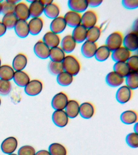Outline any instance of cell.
Segmentation results:
<instances>
[{
    "label": "cell",
    "mask_w": 138,
    "mask_h": 155,
    "mask_svg": "<svg viewBox=\"0 0 138 155\" xmlns=\"http://www.w3.org/2000/svg\"><path fill=\"white\" fill-rule=\"evenodd\" d=\"M62 63L64 71L72 75V76H77L80 71V63L76 57L72 54L66 55Z\"/></svg>",
    "instance_id": "1"
},
{
    "label": "cell",
    "mask_w": 138,
    "mask_h": 155,
    "mask_svg": "<svg viewBox=\"0 0 138 155\" xmlns=\"http://www.w3.org/2000/svg\"><path fill=\"white\" fill-rule=\"evenodd\" d=\"M123 38L122 33L119 31H114L108 36L105 45L113 51L123 46Z\"/></svg>",
    "instance_id": "2"
},
{
    "label": "cell",
    "mask_w": 138,
    "mask_h": 155,
    "mask_svg": "<svg viewBox=\"0 0 138 155\" xmlns=\"http://www.w3.org/2000/svg\"><path fill=\"white\" fill-rule=\"evenodd\" d=\"M123 46L131 52L136 51L138 48V32L131 31L123 36Z\"/></svg>",
    "instance_id": "3"
},
{
    "label": "cell",
    "mask_w": 138,
    "mask_h": 155,
    "mask_svg": "<svg viewBox=\"0 0 138 155\" xmlns=\"http://www.w3.org/2000/svg\"><path fill=\"white\" fill-rule=\"evenodd\" d=\"M98 18L96 12L92 10H87L82 15L81 24L87 29L96 25Z\"/></svg>",
    "instance_id": "4"
},
{
    "label": "cell",
    "mask_w": 138,
    "mask_h": 155,
    "mask_svg": "<svg viewBox=\"0 0 138 155\" xmlns=\"http://www.w3.org/2000/svg\"><path fill=\"white\" fill-rule=\"evenodd\" d=\"M69 101L68 96L65 92L57 93L52 99V107L55 110H64Z\"/></svg>",
    "instance_id": "5"
},
{
    "label": "cell",
    "mask_w": 138,
    "mask_h": 155,
    "mask_svg": "<svg viewBox=\"0 0 138 155\" xmlns=\"http://www.w3.org/2000/svg\"><path fill=\"white\" fill-rule=\"evenodd\" d=\"M133 91L126 85L121 86L116 92V100L121 104L128 103L131 99Z\"/></svg>",
    "instance_id": "6"
},
{
    "label": "cell",
    "mask_w": 138,
    "mask_h": 155,
    "mask_svg": "<svg viewBox=\"0 0 138 155\" xmlns=\"http://www.w3.org/2000/svg\"><path fill=\"white\" fill-rule=\"evenodd\" d=\"M43 89V84L37 79L31 80L25 87V91L27 95L35 96L38 95Z\"/></svg>",
    "instance_id": "7"
},
{
    "label": "cell",
    "mask_w": 138,
    "mask_h": 155,
    "mask_svg": "<svg viewBox=\"0 0 138 155\" xmlns=\"http://www.w3.org/2000/svg\"><path fill=\"white\" fill-rule=\"evenodd\" d=\"M52 120L56 125L60 128H63L68 124L69 118L65 110H57L53 112Z\"/></svg>",
    "instance_id": "8"
},
{
    "label": "cell",
    "mask_w": 138,
    "mask_h": 155,
    "mask_svg": "<svg viewBox=\"0 0 138 155\" xmlns=\"http://www.w3.org/2000/svg\"><path fill=\"white\" fill-rule=\"evenodd\" d=\"M30 2L29 6L31 18H38L44 13L45 5L42 0L28 1Z\"/></svg>",
    "instance_id": "9"
},
{
    "label": "cell",
    "mask_w": 138,
    "mask_h": 155,
    "mask_svg": "<svg viewBox=\"0 0 138 155\" xmlns=\"http://www.w3.org/2000/svg\"><path fill=\"white\" fill-rule=\"evenodd\" d=\"M34 52L40 59H45L49 58L50 48L48 47L42 40H39L35 44Z\"/></svg>",
    "instance_id": "10"
},
{
    "label": "cell",
    "mask_w": 138,
    "mask_h": 155,
    "mask_svg": "<svg viewBox=\"0 0 138 155\" xmlns=\"http://www.w3.org/2000/svg\"><path fill=\"white\" fill-rule=\"evenodd\" d=\"M67 26L74 28L81 25L82 15L80 13L69 10L66 12L64 16Z\"/></svg>",
    "instance_id": "11"
},
{
    "label": "cell",
    "mask_w": 138,
    "mask_h": 155,
    "mask_svg": "<svg viewBox=\"0 0 138 155\" xmlns=\"http://www.w3.org/2000/svg\"><path fill=\"white\" fill-rule=\"evenodd\" d=\"M131 55V52L122 46L113 51L111 57L115 62H126Z\"/></svg>",
    "instance_id": "12"
},
{
    "label": "cell",
    "mask_w": 138,
    "mask_h": 155,
    "mask_svg": "<svg viewBox=\"0 0 138 155\" xmlns=\"http://www.w3.org/2000/svg\"><path fill=\"white\" fill-rule=\"evenodd\" d=\"M14 13L19 20L27 21L31 17L29 6L21 1L15 5Z\"/></svg>",
    "instance_id": "13"
},
{
    "label": "cell",
    "mask_w": 138,
    "mask_h": 155,
    "mask_svg": "<svg viewBox=\"0 0 138 155\" xmlns=\"http://www.w3.org/2000/svg\"><path fill=\"white\" fill-rule=\"evenodd\" d=\"M18 146V141L14 137H9L6 138L1 144V149L5 154L13 153L16 150Z\"/></svg>",
    "instance_id": "14"
},
{
    "label": "cell",
    "mask_w": 138,
    "mask_h": 155,
    "mask_svg": "<svg viewBox=\"0 0 138 155\" xmlns=\"http://www.w3.org/2000/svg\"><path fill=\"white\" fill-rule=\"evenodd\" d=\"M67 26L63 16L60 15L52 20L50 24V31L59 35L63 32Z\"/></svg>",
    "instance_id": "15"
},
{
    "label": "cell",
    "mask_w": 138,
    "mask_h": 155,
    "mask_svg": "<svg viewBox=\"0 0 138 155\" xmlns=\"http://www.w3.org/2000/svg\"><path fill=\"white\" fill-rule=\"evenodd\" d=\"M77 42L71 35H65L61 39L60 46L65 53L70 54L74 51L77 46Z\"/></svg>",
    "instance_id": "16"
},
{
    "label": "cell",
    "mask_w": 138,
    "mask_h": 155,
    "mask_svg": "<svg viewBox=\"0 0 138 155\" xmlns=\"http://www.w3.org/2000/svg\"><path fill=\"white\" fill-rule=\"evenodd\" d=\"M67 5L70 10L80 14L84 13L89 7L88 0H69Z\"/></svg>",
    "instance_id": "17"
},
{
    "label": "cell",
    "mask_w": 138,
    "mask_h": 155,
    "mask_svg": "<svg viewBox=\"0 0 138 155\" xmlns=\"http://www.w3.org/2000/svg\"><path fill=\"white\" fill-rule=\"evenodd\" d=\"M96 42L86 41L83 42L81 47V53L85 58H92L94 57L98 48Z\"/></svg>",
    "instance_id": "18"
},
{
    "label": "cell",
    "mask_w": 138,
    "mask_h": 155,
    "mask_svg": "<svg viewBox=\"0 0 138 155\" xmlns=\"http://www.w3.org/2000/svg\"><path fill=\"white\" fill-rule=\"evenodd\" d=\"M42 40L50 48L59 47L61 42V38L59 35L51 31H47L45 34Z\"/></svg>",
    "instance_id": "19"
},
{
    "label": "cell",
    "mask_w": 138,
    "mask_h": 155,
    "mask_svg": "<svg viewBox=\"0 0 138 155\" xmlns=\"http://www.w3.org/2000/svg\"><path fill=\"white\" fill-rule=\"evenodd\" d=\"M30 34L36 36L40 33L44 25V22L40 17L32 18L28 22Z\"/></svg>",
    "instance_id": "20"
},
{
    "label": "cell",
    "mask_w": 138,
    "mask_h": 155,
    "mask_svg": "<svg viewBox=\"0 0 138 155\" xmlns=\"http://www.w3.org/2000/svg\"><path fill=\"white\" fill-rule=\"evenodd\" d=\"M95 107L92 103L85 102L80 105L79 114L82 118L89 119L94 116Z\"/></svg>",
    "instance_id": "21"
},
{
    "label": "cell",
    "mask_w": 138,
    "mask_h": 155,
    "mask_svg": "<svg viewBox=\"0 0 138 155\" xmlns=\"http://www.w3.org/2000/svg\"><path fill=\"white\" fill-rule=\"evenodd\" d=\"M105 81L107 85L112 87H121L125 81V78L114 71H110L106 75Z\"/></svg>",
    "instance_id": "22"
},
{
    "label": "cell",
    "mask_w": 138,
    "mask_h": 155,
    "mask_svg": "<svg viewBox=\"0 0 138 155\" xmlns=\"http://www.w3.org/2000/svg\"><path fill=\"white\" fill-rule=\"evenodd\" d=\"M80 104L74 99L69 100L65 107V112L69 118H75L79 115Z\"/></svg>",
    "instance_id": "23"
},
{
    "label": "cell",
    "mask_w": 138,
    "mask_h": 155,
    "mask_svg": "<svg viewBox=\"0 0 138 155\" xmlns=\"http://www.w3.org/2000/svg\"><path fill=\"white\" fill-rule=\"evenodd\" d=\"M88 29L82 24L74 28L71 36L77 43H83L87 40Z\"/></svg>",
    "instance_id": "24"
},
{
    "label": "cell",
    "mask_w": 138,
    "mask_h": 155,
    "mask_svg": "<svg viewBox=\"0 0 138 155\" xmlns=\"http://www.w3.org/2000/svg\"><path fill=\"white\" fill-rule=\"evenodd\" d=\"M28 64V58L22 53L16 54L13 59L12 67L15 71H22L26 68Z\"/></svg>",
    "instance_id": "25"
},
{
    "label": "cell",
    "mask_w": 138,
    "mask_h": 155,
    "mask_svg": "<svg viewBox=\"0 0 138 155\" xmlns=\"http://www.w3.org/2000/svg\"><path fill=\"white\" fill-rule=\"evenodd\" d=\"M16 35L21 38H25L29 35L28 22L27 21L19 20L14 28Z\"/></svg>",
    "instance_id": "26"
},
{
    "label": "cell",
    "mask_w": 138,
    "mask_h": 155,
    "mask_svg": "<svg viewBox=\"0 0 138 155\" xmlns=\"http://www.w3.org/2000/svg\"><path fill=\"white\" fill-rule=\"evenodd\" d=\"M120 120L122 123L126 124H132L138 122L137 113L133 110H127L122 113Z\"/></svg>",
    "instance_id": "27"
},
{
    "label": "cell",
    "mask_w": 138,
    "mask_h": 155,
    "mask_svg": "<svg viewBox=\"0 0 138 155\" xmlns=\"http://www.w3.org/2000/svg\"><path fill=\"white\" fill-rule=\"evenodd\" d=\"M13 80L15 84L21 87H25L31 81L28 74L24 71H15Z\"/></svg>",
    "instance_id": "28"
},
{
    "label": "cell",
    "mask_w": 138,
    "mask_h": 155,
    "mask_svg": "<svg viewBox=\"0 0 138 155\" xmlns=\"http://www.w3.org/2000/svg\"><path fill=\"white\" fill-rule=\"evenodd\" d=\"M111 52L106 45H102L98 47L94 57L98 61H105L111 56Z\"/></svg>",
    "instance_id": "29"
},
{
    "label": "cell",
    "mask_w": 138,
    "mask_h": 155,
    "mask_svg": "<svg viewBox=\"0 0 138 155\" xmlns=\"http://www.w3.org/2000/svg\"><path fill=\"white\" fill-rule=\"evenodd\" d=\"M66 56V53L59 46L50 48L49 58L51 61L62 62Z\"/></svg>",
    "instance_id": "30"
},
{
    "label": "cell",
    "mask_w": 138,
    "mask_h": 155,
    "mask_svg": "<svg viewBox=\"0 0 138 155\" xmlns=\"http://www.w3.org/2000/svg\"><path fill=\"white\" fill-rule=\"evenodd\" d=\"M47 18L52 19L60 16V9L59 6L54 2L45 6L44 13Z\"/></svg>",
    "instance_id": "31"
},
{
    "label": "cell",
    "mask_w": 138,
    "mask_h": 155,
    "mask_svg": "<svg viewBox=\"0 0 138 155\" xmlns=\"http://www.w3.org/2000/svg\"><path fill=\"white\" fill-rule=\"evenodd\" d=\"M15 72L12 66L8 64L2 65L0 67V79L11 81L13 79Z\"/></svg>",
    "instance_id": "32"
},
{
    "label": "cell",
    "mask_w": 138,
    "mask_h": 155,
    "mask_svg": "<svg viewBox=\"0 0 138 155\" xmlns=\"http://www.w3.org/2000/svg\"><path fill=\"white\" fill-rule=\"evenodd\" d=\"M101 35V28L99 25L88 29L87 30V41L96 42L100 38Z\"/></svg>",
    "instance_id": "33"
},
{
    "label": "cell",
    "mask_w": 138,
    "mask_h": 155,
    "mask_svg": "<svg viewBox=\"0 0 138 155\" xmlns=\"http://www.w3.org/2000/svg\"><path fill=\"white\" fill-rule=\"evenodd\" d=\"M113 71L124 78L130 72L126 62H115L113 65Z\"/></svg>",
    "instance_id": "34"
},
{
    "label": "cell",
    "mask_w": 138,
    "mask_h": 155,
    "mask_svg": "<svg viewBox=\"0 0 138 155\" xmlns=\"http://www.w3.org/2000/svg\"><path fill=\"white\" fill-rule=\"evenodd\" d=\"M56 80L60 85L62 87H67L73 82L74 76L64 71L57 76Z\"/></svg>",
    "instance_id": "35"
},
{
    "label": "cell",
    "mask_w": 138,
    "mask_h": 155,
    "mask_svg": "<svg viewBox=\"0 0 138 155\" xmlns=\"http://www.w3.org/2000/svg\"><path fill=\"white\" fill-rule=\"evenodd\" d=\"M126 85L132 90L137 89L138 87V72L130 71L125 78Z\"/></svg>",
    "instance_id": "36"
},
{
    "label": "cell",
    "mask_w": 138,
    "mask_h": 155,
    "mask_svg": "<svg viewBox=\"0 0 138 155\" xmlns=\"http://www.w3.org/2000/svg\"><path fill=\"white\" fill-rule=\"evenodd\" d=\"M19 20L14 13L4 15L2 22L7 29L14 28Z\"/></svg>",
    "instance_id": "37"
},
{
    "label": "cell",
    "mask_w": 138,
    "mask_h": 155,
    "mask_svg": "<svg viewBox=\"0 0 138 155\" xmlns=\"http://www.w3.org/2000/svg\"><path fill=\"white\" fill-rule=\"evenodd\" d=\"M49 151L51 155H67V150L64 145L59 143L51 144Z\"/></svg>",
    "instance_id": "38"
},
{
    "label": "cell",
    "mask_w": 138,
    "mask_h": 155,
    "mask_svg": "<svg viewBox=\"0 0 138 155\" xmlns=\"http://www.w3.org/2000/svg\"><path fill=\"white\" fill-rule=\"evenodd\" d=\"M48 69L49 72L52 74L57 76L58 75L64 71L62 63L57 62L51 61L48 65Z\"/></svg>",
    "instance_id": "39"
},
{
    "label": "cell",
    "mask_w": 138,
    "mask_h": 155,
    "mask_svg": "<svg viewBox=\"0 0 138 155\" xmlns=\"http://www.w3.org/2000/svg\"><path fill=\"white\" fill-rule=\"evenodd\" d=\"M127 145L133 148H137L138 147V134L133 132L128 134L126 138Z\"/></svg>",
    "instance_id": "40"
},
{
    "label": "cell",
    "mask_w": 138,
    "mask_h": 155,
    "mask_svg": "<svg viewBox=\"0 0 138 155\" xmlns=\"http://www.w3.org/2000/svg\"><path fill=\"white\" fill-rule=\"evenodd\" d=\"M12 89V84L10 81L0 79V94L8 95Z\"/></svg>",
    "instance_id": "41"
},
{
    "label": "cell",
    "mask_w": 138,
    "mask_h": 155,
    "mask_svg": "<svg viewBox=\"0 0 138 155\" xmlns=\"http://www.w3.org/2000/svg\"><path fill=\"white\" fill-rule=\"evenodd\" d=\"M126 62L130 71L138 72V56L137 54L131 55Z\"/></svg>",
    "instance_id": "42"
},
{
    "label": "cell",
    "mask_w": 138,
    "mask_h": 155,
    "mask_svg": "<svg viewBox=\"0 0 138 155\" xmlns=\"http://www.w3.org/2000/svg\"><path fill=\"white\" fill-rule=\"evenodd\" d=\"M15 5L11 2L9 0L2 1V13L3 15L14 13Z\"/></svg>",
    "instance_id": "43"
},
{
    "label": "cell",
    "mask_w": 138,
    "mask_h": 155,
    "mask_svg": "<svg viewBox=\"0 0 138 155\" xmlns=\"http://www.w3.org/2000/svg\"><path fill=\"white\" fill-rule=\"evenodd\" d=\"M35 150L31 145H24L20 147L18 151V155H35Z\"/></svg>",
    "instance_id": "44"
},
{
    "label": "cell",
    "mask_w": 138,
    "mask_h": 155,
    "mask_svg": "<svg viewBox=\"0 0 138 155\" xmlns=\"http://www.w3.org/2000/svg\"><path fill=\"white\" fill-rule=\"evenodd\" d=\"M122 4L123 7L127 9H135L138 7V0H123Z\"/></svg>",
    "instance_id": "45"
},
{
    "label": "cell",
    "mask_w": 138,
    "mask_h": 155,
    "mask_svg": "<svg viewBox=\"0 0 138 155\" xmlns=\"http://www.w3.org/2000/svg\"><path fill=\"white\" fill-rule=\"evenodd\" d=\"M103 2V1L101 0H88V6L92 8L99 7Z\"/></svg>",
    "instance_id": "46"
},
{
    "label": "cell",
    "mask_w": 138,
    "mask_h": 155,
    "mask_svg": "<svg viewBox=\"0 0 138 155\" xmlns=\"http://www.w3.org/2000/svg\"><path fill=\"white\" fill-rule=\"evenodd\" d=\"M7 29L2 21H0V37L4 36L6 32Z\"/></svg>",
    "instance_id": "47"
},
{
    "label": "cell",
    "mask_w": 138,
    "mask_h": 155,
    "mask_svg": "<svg viewBox=\"0 0 138 155\" xmlns=\"http://www.w3.org/2000/svg\"><path fill=\"white\" fill-rule=\"evenodd\" d=\"M35 155H51L49 151L46 150H41L36 153Z\"/></svg>",
    "instance_id": "48"
},
{
    "label": "cell",
    "mask_w": 138,
    "mask_h": 155,
    "mask_svg": "<svg viewBox=\"0 0 138 155\" xmlns=\"http://www.w3.org/2000/svg\"><path fill=\"white\" fill-rule=\"evenodd\" d=\"M133 31L138 32V21L137 19L135 21L133 25Z\"/></svg>",
    "instance_id": "49"
},
{
    "label": "cell",
    "mask_w": 138,
    "mask_h": 155,
    "mask_svg": "<svg viewBox=\"0 0 138 155\" xmlns=\"http://www.w3.org/2000/svg\"><path fill=\"white\" fill-rule=\"evenodd\" d=\"M43 3L44 4L45 6L47 5L50 4L54 2V1L52 0H42Z\"/></svg>",
    "instance_id": "50"
},
{
    "label": "cell",
    "mask_w": 138,
    "mask_h": 155,
    "mask_svg": "<svg viewBox=\"0 0 138 155\" xmlns=\"http://www.w3.org/2000/svg\"><path fill=\"white\" fill-rule=\"evenodd\" d=\"M134 131L135 133H137L138 131V123H137L135 124L134 127Z\"/></svg>",
    "instance_id": "51"
},
{
    "label": "cell",
    "mask_w": 138,
    "mask_h": 155,
    "mask_svg": "<svg viewBox=\"0 0 138 155\" xmlns=\"http://www.w3.org/2000/svg\"><path fill=\"white\" fill-rule=\"evenodd\" d=\"M2 1H0V14L1 13H2Z\"/></svg>",
    "instance_id": "52"
},
{
    "label": "cell",
    "mask_w": 138,
    "mask_h": 155,
    "mask_svg": "<svg viewBox=\"0 0 138 155\" xmlns=\"http://www.w3.org/2000/svg\"><path fill=\"white\" fill-rule=\"evenodd\" d=\"M2 65V59H1V58H0V67H1V66Z\"/></svg>",
    "instance_id": "53"
},
{
    "label": "cell",
    "mask_w": 138,
    "mask_h": 155,
    "mask_svg": "<svg viewBox=\"0 0 138 155\" xmlns=\"http://www.w3.org/2000/svg\"><path fill=\"white\" fill-rule=\"evenodd\" d=\"M8 155H18L16 154L12 153H11V154H8Z\"/></svg>",
    "instance_id": "54"
},
{
    "label": "cell",
    "mask_w": 138,
    "mask_h": 155,
    "mask_svg": "<svg viewBox=\"0 0 138 155\" xmlns=\"http://www.w3.org/2000/svg\"><path fill=\"white\" fill-rule=\"evenodd\" d=\"M1 104H2V100H1V99L0 98V106H1Z\"/></svg>",
    "instance_id": "55"
}]
</instances>
